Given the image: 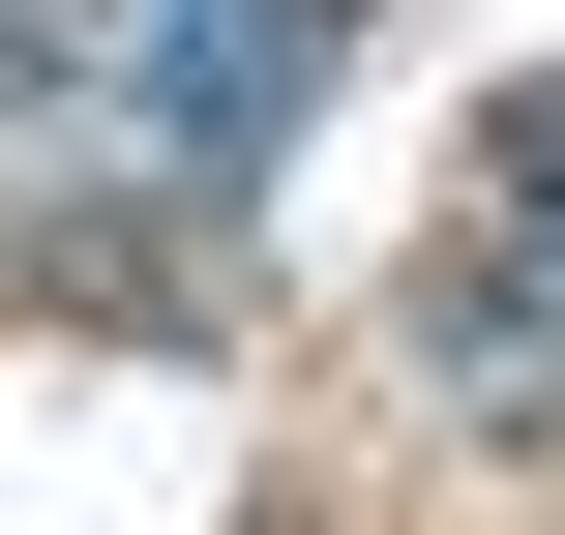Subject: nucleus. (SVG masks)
Masks as SVG:
<instances>
[{"mask_svg": "<svg viewBox=\"0 0 565 535\" xmlns=\"http://www.w3.org/2000/svg\"><path fill=\"white\" fill-rule=\"evenodd\" d=\"M298 89H328V0H149V30H119V119H149L209 208L298 149Z\"/></svg>", "mask_w": 565, "mask_h": 535, "instance_id": "nucleus-1", "label": "nucleus"}, {"mask_svg": "<svg viewBox=\"0 0 565 535\" xmlns=\"http://www.w3.org/2000/svg\"><path fill=\"white\" fill-rule=\"evenodd\" d=\"M536 357H565L536 238H507V208H447V268H417V387H447V417H536Z\"/></svg>", "mask_w": 565, "mask_h": 535, "instance_id": "nucleus-2", "label": "nucleus"}, {"mask_svg": "<svg viewBox=\"0 0 565 535\" xmlns=\"http://www.w3.org/2000/svg\"><path fill=\"white\" fill-rule=\"evenodd\" d=\"M477 179H507V238L565 208V60H536V89H477Z\"/></svg>", "mask_w": 565, "mask_h": 535, "instance_id": "nucleus-3", "label": "nucleus"}, {"mask_svg": "<svg viewBox=\"0 0 565 535\" xmlns=\"http://www.w3.org/2000/svg\"><path fill=\"white\" fill-rule=\"evenodd\" d=\"M536 298H565V208H536Z\"/></svg>", "mask_w": 565, "mask_h": 535, "instance_id": "nucleus-4", "label": "nucleus"}]
</instances>
